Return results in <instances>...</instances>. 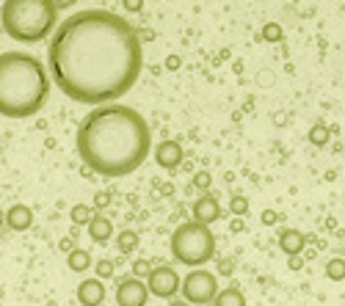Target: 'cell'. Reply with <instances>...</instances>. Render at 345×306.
<instances>
[{
  "label": "cell",
  "mask_w": 345,
  "mask_h": 306,
  "mask_svg": "<svg viewBox=\"0 0 345 306\" xmlns=\"http://www.w3.org/2000/svg\"><path fill=\"white\" fill-rule=\"evenodd\" d=\"M218 290L221 287H218L215 273H210V270H204V268H190L182 279L179 293H182V298L193 306H213Z\"/></svg>",
  "instance_id": "cell-6"
},
{
  "label": "cell",
  "mask_w": 345,
  "mask_h": 306,
  "mask_svg": "<svg viewBox=\"0 0 345 306\" xmlns=\"http://www.w3.org/2000/svg\"><path fill=\"white\" fill-rule=\"evenodd\" d=\"M155 163L161 168H177L182 163V146L177 141H163L155 146Z\"/></svg>",
  "instance_id": "cell-11"
},
{
  "label": "cell",
  "mask_w": 345,
  "mask_h": 306,
  "mask_svg": "<svg viewBox=\"0 0 345 306\" xmlns=\"http://www.w3.org/2000/svg\"><path fill=\"white\" fill-rule=\"evenodd\" d=\"M312 141L323 144V141H326V130H323V127H315V130H312Z\"/></svg>",
  "instance_id": "cell-25"
},
{
  "label": "cell",
  "mask_w": 345,
  "mask_h": 306,
  "mask_svg": "<svg viewBox=\"0 0 345 306\" xmlns=\"http://www.w3.org/2000/svg\"><path fill=\"white\" fill-rule=\"evenodd\" d=\"M326 276L332 279V282H343V279H345V259H343V257L329 259V265H326Z\"/></svg>",
  "instance_id": "cell-19"
},
{
  "label": "cell",
  "mask_w": 345,
  "mask_h": 306,
  "mask_svg": "<svg viewBox=\"0 0 345 306\" xmlns=\"http://www.w3.org/2000/svg\"><path fill=\"white\" fill-rule=\"evenodd\" d=\"M262 223H268V226L276 223V212H262Z\"/></svg>",
  "instance_id": "cell-27"
},
{
  "label": "cell",
  "mask_w": 345,
  "mask_h": 306,
  "mask_svg": "<svg viewBox=\"0 0 345 306\" xmlns=\"http://www.w3.org/2000/svg\"><path fill=\"white\" fill-rule=\"evenodd\" d=\"M69 218H72L75 226H89V221L94 218V210H91L89 204H75L72 212H69Z\"/></svg>",
  "instance_id": "cell-18"
},
{
  "label": "cell",
  "mask_w": 345,
  "mask_h": 306,
  "mask_svg": "<svg viewBox=\"0 0 345 306\" xmlns=\"http://www.w3.org/2000/svg\"><path fill=\"white\" fill-rule=\"evenodd\" d=\"M229 207H232V212H235V215H243V212H249V202H246L243 196H235Z\"/></svg>",
  "instance_id": "cell-22"
},
{
  "label": "cell",
  "mask_w": 345,
  "mask_h": 306,
  "mask_svg": "<svg viewBox=\"0 0 345 306\" xmlns=\"http://www.w3.org/2000/svg\"><path fill=\"white\" fill-rule=\"evenodd\" d=\"M0 28L19 44H39L58 28L55 0H3Z\"/></svg>",
  "instance_id": "cell-4"
},
{
  "label": "cell",
  "mask_w": 345,
  "mask_h": 306,
  "mask_svg": "<svg viewBox=\"0 0 345 306\" xmlns=\"http://www.w3.org/2000/svg\"><path fill=\"white\" fill-rule=\"evenodd\" d=\"M0 223H6V212L0 210Z\"/></svg>",
  "instance_id": "cell-33"
},
{
  "label": "cell",
  "mask_w": 345,
  "mask_h": 306,
  "mask_svg": "<svg viewBox=\"0 0 345 306\" xmlns=\"http://www.w3.org/2000/svg\"><path fill=\"white\" fill-rule=\"evenodd\" d=\"M72 3H75V0H55V6H58V11H61V8H69Z\"/></svg>",
  "instance_id": "cell-31"
},
{
  "label": "cell",
  "mask_w": 345,
  "mask_h": 306,
  "mask_svg": "<svg viewBox=\"0 0 345 306\" xmlns=\"http://www.w3.org/2000/svg\"><path fill=\"white\" fill-rule=\"evenodd\" d=\"M190 212H193V221H199V223H213V221H218V215H221V204H218V199L213 196V193H202V196L193 202V207H190Z\"/></svg>",
  "instance_id": "cell-10"
},
{
  "label": "cell",
  "mask_w": 345,
  "mask_h": 306,
  "mask_svg": "<svg viewBox=\"0 0 345 306\" xmlns=\"http://www.w3.org/2000/svg\"><path fill=\"white\" fill-rule=\"evenodd\" d=\"M108 204H111V193H108V191H100V193L94 196V207H100V210H102V207H108Z\"/></svg>",
  "instance_id": "cell-23"
},
{
  "label": "cell",
  "mask_w": 345,
  "mask_h": 306,
  "mask_svg": "<svg viewBox=\"0 0 345 306\" xmlns=\"http://www.w3.org/2000/svg\"><path fill=\"white\" fill-rule=\"evenodd\" d=\"M172 257L185 268H202L215 257V234L207 223L185 221L172 232Z\"/></svg>",
  "instance_id": "cell-5"
},
{
  "label": "cell",
  "mask_w": 345,
  "mask_h": 306,
  "mask_svg": "<svg viewBox=\"0 0 345 306\" xmlns=\"http://www.w3.org/2000/svg\"><path fill=\"white\" fill-rule=\"evenodd\" d=\"M147 287H149V293L155 295V298L172 301V298H177L179 287H182V279H179V273H177L174 265H163L161 262V265H155L152 273L147 276Z\"/></svg>",
  "instance_id": "cell-7"
},
{
  "label": "cell",
  "mask_w": 345,
  "mask_h": 306,
  "mask_svg": "<svg viewBox=\"0 0 345 306\" xmlns=\"http://www.w3.org/2000/svg\"><path fill=\"white\" fill-rule=\"evenodd\" d=\"M149 273H152V265H149L147 259H136V262H133V276H138V279H147Z\"/></svg>",
  "instance_id": "cell-20"
},
{
  "label": "cell",
  "mask_w": 345,
  "mask_h": 306,
  "mask_svg": "<svg viewBox=\"0 0 345 306\" xmlns=\"http://www.w3.org/2000/svg\"><path fill=\"white\" fill-rule=\"evenodd\" d=\"M66 265H69V270H75V273H83V270L91 268V254L86 251V248H72V251L66 254Z\"/></svg>",
  "instance_id": "cell-16"
},
{
  "label": "cell",
  "mask_w": 345,
  "mask_h": 306,
  "mask_svg": "<svg viewBox=\"0 0 345 306\" xmlns=\"http://www.w3.org/2000/svg\"><path fill=\"white\" fill-rule=\"evenodd\" d=\"M75 149L83 166L94 174L130 177L152 152V132L136 108L108 102L83 116L75 135Z\"/></svg>",
  "instance_id": "cell-2"
},
{
  "label": "cell",
  "mask_w": 345,
  "mask_h": 306,
  "mask_svg": "<svg viewBox=\"0 0 345 306\" xmlns=\"http://www.w3.org/2000/svg\"><path fill=\"white\" fill-rule=\"evenodd\" d=\"M287 265H290V270H301V268H304V259H301V254H293V257L287 259Z\"/></svg>",
  "instance_id": "cell-24"
},
{
  "label": "cell",
  "mask_w": 345,
  "mask_h": 306,
  "mask_svg": "<svg viewBox=\"0 0 345 306\" xmlns=\"http://www.w3.org/2000/svg\"><path fill=\"white\" fill-rule=\"evenodd\" d=\"M196 185H199V188H207V185H210V174H207V171L196 174Z\"/></svg>",
  "instance_id": "cell-26"
},
{
  "label": "cell",
  "mask_w": 345,
  "mask_h": 306,
  "mask_svg": "<svg viewBox=\"0 0 345 306\" xmlns=\"http://www.w3.org/2000/svg\"><path fill=\"white\" fill-rule=\"evenodd\" d=\"M149 287H147V279H138V276H127L119 282L116 287V306H147L149 301Z\"/></svg>",
  "instance_id": "cell-8"
},
{
  "label": "cell",
  "mask_w": 345,
  "mask_h": 306,
  "mask_svg": "<svg viewBox=\"0 0 345 306\" xmlns=\"http://www.w3.org/2000/svg\"><path fill=\"white\" fill-rule=\"evenodd\" d=\"M127 8H141V0H127Z\"/></svg>",
  "instance_id": "cell-32"
},
{
  "label": "cell",
  "mask_w": 345,
  "mask_h": 306,
  "mask_svg": "<svg viewBox=\"0 0 345 306\" xmlns=\"http://www.w3.org/2000/svg\"><path fill=\"white\" fill-rule=\"evenodd\" d=\"M86 232H89V237L94 243H108L113 237V223L108 215H102V212H94V218L89 221V226H86Z\"/></svg>",
  "instance_id": "cell-13"
},
{
  "label": "cell",
  "mask_w": 345,
  "mask_h": 306,
  "mask_svg": "<svg viewBox=\"0 0 345 306\" xmlns=\"http://www.w3.org/2000/svg\"><path fill=\"white\" fill-rule=\"evenodd\" d=\"M97 276H100V279L113 276V262H111V259H100V262H97Z\"/></svg>",
  "instance_id": "cell-21"
},
{
  "label": "cell",
  "mask_w": 345,
  "mask_h": 306,
  "mask_svg": "<svg viewBox=\"0 0 345 306\" xmlns=\"http://www.w3.org/2000/svg\"><path fill=\"white\" fill-rule=\"evenodd\" d=\"M279 36V28H271V25H268L265 28V39H276Z\"/></svg>",
  "instance_id": "cell-29"
},
{
  "label": "cell",
  "mask_w": 345,
  "mask_h": 306,
  "mask_svg": "<svg viewBox=\"0 0 345 306\" xmlns=\"http://www.w3.org/2000/svg\"><path fill=\"white\" fill-rule=\"evenodd\" d=\"M138 243H141V237H138V232H133V229H125V232L116 234V248H119L122 254H133L138 248Z\"/></svg>",
  "instance_id": "cell-17"
},
{
  "label": "cell",
  "mask_w": 345,
  "mask_h": 306,
  "mask_svg": "<svg viewBox=\"0 0 345 306\" xmlns=\"http://www.w3.org/2000/svg\"><path fill=\"white\" fill-rule=\"evenodd\" d=\"M50 69L25 50L0 53V116L30 119L47 105Z\"/></svg>",
  "instance_id": "cell-3"
},
{
  "label": "cell",
  "mask_w": 345,
  "mask_h": 306,
  "mask_svg": "<svg viewBox=\"0 0 345 306\" xmlns=\"http://www.w3.org/2000/svg\"><path fill=\"white\" fill-rule=\"evenodd\" d=\"M6 223L14 232H25V229H30V223H33V210H30L28 204H11L6 212Z\"/></svg>",
  "instance_id": "cell-12"
},
{
  "label": "cell",
  "mask_w": 345,
  "mask_h": 306,
  "mask_svg": "<svg viewBox=\"0 0 345 306\" xmlns=\"http://www.w3.org/2000/svg\"><path fill=\"white\" fill-rule=\"evenodd\" d=\"M53 86L80 105L119 102L138 83L144 44L136 25L108 8H83L61 19L47 44Z\"/></svg>",
  "instance_id": "cell-1"
},
{
  "label": "cell",
  "mask_w": 345,
  "mask_h": 306,
  "mask_svg": "<svg viewBox=\"0 0 345 306\" xmlns=\"http://www.w3.org/2000/svg\"><path fill=\"white\" fill-rule=\"evenodd\" d=\"M169 306H193V304H188L185 298H172V301H169Z\"/></svg>",
  "instance_id": "cell-30"
},
{
  "label": "cell",
  "mask_w": 345,
  "mask_h": 306,
  "mask_svg": "<svg viewBox=\"0 0 345 306\" xmlns=\"http://www.w3.org/2000/svg\"><path fill=\"white\" fill-rule=\"evenodd\" d=\"M304 246H307V237H304V232H298V229H285V232L279 234V248L287 254V257L301 254Z\"/></svg>",
  "instance_id": "cell-14"
},
{
  "label": "cell",
  "mask_w": 345,
  "mask_h": 306,
  "mask_svg": "<svg viewBox=\"0 0 345 306\" xmlns=\"http://www.w3.org/2000/svg\"><path fill=\"white\" fill-rule=\"evenodd\" d=\"M213 306H246V295H243V290H240V287H235V284H232V287L218 290Z\"/></svg>",
  "instance_id": "cell-15"
},
{
  "label": "cell",
  "mask_w": 345,
  "mask_h": 306,
  "mask_svg": "<svg viewBox=\"0 0 345 306\" xmlns=\"http://www.w3.org/2000/svg\"><path fill=\"white\" fill-rule=\"evenodd\" d=\"M72 243H75V240H72V237H64V240H61V248H64L66 254H69L72 248H75V246H72Z\"/></svg>",
  "instance_id": "cell-28"
},
{
  "label": "cell",
  "mask_w": 345,
  "mask_h": 306,
  "mask_svg": "<svg viewBox=\"0 0 345 306\" xmlns=\"http://www.w3.org/2000/svg\"><path fill=\"white\" fill-rule=\"evenodd\" d=\"M78 304L80 306H102V301H105L108 290H105V279L94 276V279H83V282L78 284Z\"/></svg>",
  "instance_id": "cell-9"
}]
</instances>
